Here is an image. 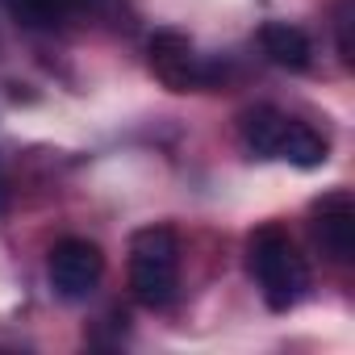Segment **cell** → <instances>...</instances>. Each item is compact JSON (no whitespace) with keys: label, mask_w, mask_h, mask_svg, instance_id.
<instances>
[{"label":"cell","mask_w":355,"mask_h":355,"mask_svg":"<svg viewBox=\"0 0 355 355\" xmlns=\"http://www.w3.org/2000/svg\"><path fill=\"white\" fill-rule=\"evenodd\" d=\"M247 272L263 293L268 309L288 313L309 293V268L284 226H259L247 239Z\"/></svg>","instance_id":"1"},{"label":"cell","mask_w":355,"mask_h":355,"mask_svg":"<svg viewBox=\"0 0 355 355\" xmlns=\"http://www.w3.org/2000/svg\"><path fill=\"white\" fill-rule=\"evenodd\" d=\"M180 288V239L171 226H142L130 239V293L146 309L171 305Z\"/></svg>","instance_id":"2"},{"label":"cell","mask_w":355,"mask_h":355,"mask_svg":"<svg viewBox=\"0 0 355 355\" xmlns=\"http://www.w3.org/2000/svg\"><path fill=\"white\" fill-rule=\"evenodd\" d=\"M146 67L150 76L171 92H201L222 80V63H209L197 55L193 38L180 30H155L146 42Z\"/></svg>","instance_id":"3"},{"label":"cell","mask_w":355,"mask_h":355,"mask_svg":"<svg viewBox=\"0 0 355 355\" xmlns=\"http://www.w3.org/2000/svg\"><path fill=\"white\" fill-rule=\"evenodd\" d=\"M46 276H51V288L63 301H88L96 293L101 276H105V255L88 239H63V243L51 247Z\"/></svg>","instance_id":"4"},{"label":"cell","mask_w":355,"mask_h":355,"mask_svg":"<svg viewBox=\"0 0 355 355\" xmlns=\"http://www.w3.org/2000/svg\"><path fill=\"white\" fill-rule=\"evenodd\" d=\"M309 230L318 251L330 263H351L355 259V197L347 189L322 193L309 205Z\"/></svg>","instance_id":"5"},{"label":"cell","mask_w":355,"mask_h":355,"mask_svg":"<svg viewBox=\"0 0 355 355\" xmlns=\"http://www.w3.org/2000/svg\"><path fill=\"white\" fill-rule=\"evenodd\" d=\"M0 9L26 30H63L76 17H96L105 0H0Z\"/></svg>","instance_id":"6"},{"label":"cell","mask_w":355,"mask_h":355,"mask_svg":"<svg viewBox=\"0 0 355 355\" xmlns=\"http://www.w3.org/2000/svg\"><path fill=\"white\" fill-rule=\"evenodd\" d=\"M259 51L268 63L284 67V71H305L313 63V42L301 26L288 21H263L259 26Z\"/></svg>","instance_id":"7"},{"label":"cell","mask_w":355,"mask_h":355,"mask_svg":"<svg viewBox=\"0 0 355 355\" xmlns=\"http://www.w3.org/2000/svg\"><path fill=\"white\" fill-rule=\"evenodd\" d=\"M284 130H288V113H280V109H272V105H255V109H247L243 121H239V138H243V146H247L255 159H276Z\"/></svg>","instance_id":"8"},{"label":"cell","mask_w":355,"mask_h":355,"mask_svg":"<svg viewBox=\"0 0 355 355\" xmlns=\"http://www.w3.org/2000/svg\"><path fill=\"white\" fill-rule=\"evenodd\" d=\"M276 159H284V163H293V167H301V171H313V167H322V163L330 159V142H326L313 125L288 117V130H284V138H280Z\"/></svg>","instance_id":"9"},{"label":"cell","mask_w":355,"mask_h":355,"mask_svg":"<svg viewBox=\"0 0 355 355\" xmlns=\"http://www.w3.org/2000/svg\"><path fill=\"white\" fill-rule=\"evenodd\" d=\"M334 38H338V59L351 67L355 63V46H351V0H338V9H334Z\"/></svg>","instance_id":"10"},{"label":"cell","mask_w":355,"mask_h":355,"mask_svg":"<svg viewBox=\"0 0 355 355\" xmlns=\"http://www.w3.org/2000/svg\"><path fill=\"white\" fill-rule=\"evenodd\" d=\"M0 201H5V171H0Z\"/></svg>","instance_id":"11"}]
</instances>
